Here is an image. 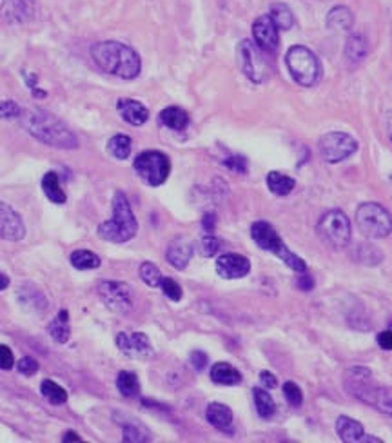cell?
Wrapping results in <instances>:
<instances>
[{
    "instance_id": "681fc988",
    "label": "cell",
    "mask_w": 392,
    "mask_h": 443,
    "mask_svg": "<svg viewBox=\"0 0 392 443\" xmlns=\"http://www.w3.org/2000/svg\"><path fill=\"white\" fill-rule=\"evenodd\" d=\"M298 287H300L301 291H311V289L314 287L313 276H309V275L300 276V280H298Z\"/></svg>"
},
{
    "instance_id": "4fadbf2b",
    "label": "cell",
    "mask_w": 392,
    "mask_h": 443,
    "mask_svg": "<svg viewBox=\"0 0 392 443\" xmlns=\"http://www.w3.org/2000/svg\"><path fill=\"white\" fill-rule=\"evenodd\" d=\"M117 347L122 355L133 359H149L155 355L149 338L144 333H118Z\"/></svg>"
},
{
    "instance_id": "cb8c5ba5",
    "label": "cell",
    "mask_w": 392,
    "mask_h": 443,
    "mask_svg": "<svg viewBox=\"0 0 392 443\" xmlns=\"http://www.w3.org/2000/svg\"><path fill=\"white\" fill-rule=\"evenodd\" d=\"M354 24V17H352V11L345 6H338V8H333L329 11V17H327V25L330 30L338 31H349Z\"/></svg>"
},
{
    "instance_id": "603a6c76",
    "label": "cell",
    "mask_w": 392,
    "mask_h": 443,
    "mask_svg": "<svg viewBox=\"0 0 392 443\" xmlns=\"http://www.w3.org/2000/svg\"><path fill=\"white\" fill-rule=\"evenodd\" d=\"M160 122L173 131H184L189 126V115L182 108L171 105V108H166L160 113Z\"/></svg>"
},
{
    "instance_id": "c3c4849f",
    "label": "cell",
    "mask_w": 392,
    "mask_h": 443,
    "mask_svg": "<svg viewBox=\"0 0 392 443\" xmlns=\"http://www.w3.org/2000/svg\"><path fill=\"white\" fill-rule=\"evenodd\" d=\"M202 224H204L205 233L213 234L214 233V227H217V217H214L213 213H207L204 217V220H202Z\"/></svg>"
},
{
    "instance_id": "f6af8a7d",
    "label": "cell",
    "mask_w": 392,
    "mask_h": 443,
    "mask_svg": "<svg viewBox=\"0 0 392 443\" xmlns=\"http://www.w3.org/2000/svg\"><path fill=\"white\" fill-rule=\"evenodd\" d=\"M189 362H191L192 369L195 371H204L205 365H207L209 358L204 351H192L191 356H189Z\"/></svg>"
},
{
    "instance_id": "9a60e30c",
    "label": "cell",
    "mask_w": 392,
    "mask_h": 443,
    "mask_svg": "<svg viewBox=\"0 0 392 443\" xmlns=\"http://www.w3.org/2000/svg\"><path fill=\"white\" fill-rule=\"evenodd\" d=\"M37 13L33 0H4L0 6V22L4 24H24Z\"/></svg>"
},
{
    "instance_id": "7dc6e473",
    "label": "cell",
    "mask_w": 392,
    "mask_h": 443,
    "mask_svg": "<svg viewBox=\"0 0 392 443\" xmlns=\"http://www.w3.org/2000/svg\"><path fill=\"white\" fill-rule=\"evenodd\" d=\"M378 343L385 351H392V330H384L378 335Z\"/></svg>"
},
{
    "instance_id": "52a82bcc",
    "label": "cell",
    "mask_w": 392,
    "mask_h": 443,
    "mask_svg": "<svg viewBox=\"0 0 392 443\" xmlns=\"http://www.w3.org/2000/svg\"><path fill=\"white\" fill-rule=\"evenodd\" d=\"M285 62H287L291 76L296 80L298 84L304 86V88H313L314 84H318V80H320L321 75V67L316 59V54L309 47L292 46L287 51Z\"/></svg>"
},
{
    "instance_id": "7bdbcfd3",
    "label": "cell",
    "mask_w": 392,
    "mask_h": 443,
    "mask_svg": "<svg viewBox=\"0 0 392 443\" xmlns=\"http://www.w3.org/2000/svg\"><path fill=\"white\" fill-rule=\"evenodd\" d=\"M149 438L144 436V432L134 425L124 427V442H147Z\"/></svg>"
},
{
    "instance_id": "b9f144b4",
    "label": "cell",
    "mask_w": 392,
    "mask_h": 443,
    "mask_svg": "<svg viewBox=\"0 0 392 443\" xmlns=\"http://www.w3.org/2000/svg\"><path fill=\"white\" fill-rule=\"evenodd\" d=\"M15 365V358L8 345H0V369L2 371H9Z\"/></svg>"
},
{
    "instance_id": "5b68a950",
    "label": "cell",
    "mask_w": 392,
    "mask_h": 443,
    "mask_svg": "<svg viewBox=\"0 0 392 443\" xmlns=\"http://www.w3.org/2000/svg\"><path fill=\"white\" fill-rule=\"evenodd\" d=\"M250 236L258 243V247H262L263 251L272 253L275 256H278L282 262H284L287 267H291L292 271L304 272L307 269L304 260L300 256H296L292 251H289V247L285 246L284 240L279 238V234L276 233L275 227L269 224V222H255L250 226Z\"/></svg>"
},
{
    "instance_id": "e0dca14e",
    "label": "cell",
    "mask_w": 392,
    "mask_h": 443,
    "mask_svg": "<svg viewBox=\"0 0 392 443\" xmlns=\"http://www.w3.org/2000/svg\"><path fill=\"white\" fill-rule=\"evenodd\" d=\"M250 262L246 256L238 255V253H226V255L218 256L217 260V272L226 278V280H236L249 275Z\"/></svg>"
},
{
    "instance_id": "816d5d0a",
    "label": "cell",
    "mask_w": 392,
    "mask_h": 443,
    "mask_svg": "<svg viewBox=\"0 0 392 443\" xmlns=\"http://www.w3.org/2000/svg\"><path fill=\"white\" fill-rule=\"evenodd\" d=\"M62 442H82V439L79 438V435H76V432H66V436L62 438Z\"/></svg>"
},
{
    "instance_id": "4dcf8cb0",
    "label": "cell",
    "mask_w": 392,
    "mask_h": 443,
    "mask_svg": "<svg viewBox=\"0 0 392 443\" xmlns=\"http://www.w3.org/2000/svg\"><path fill=\"white\" fill-rule=\"evenodd\" d=\"M117 387L120 391L122 396L133 398L140 393V381H138L137 374L129 371H122L117 378Z\"/></svg>"
},
{
    "instance_id": "277c9868",
    "label": "cell",
    "mask_w": 392,
    "mask_h": 443,
    "mask_svg": "<svg viewBox=\"0 0 392 443\" xmlns=\"http://www.w3.org/2000/svg\"><path fill=\"white\" fill-rule=\"evenodd\" d=\"M138 231L137 218H134L133 209H131L129 200L124 192L118 191L113 197V218L96 227V233L105 242L124 243L134 238Z\"/></svg>"
},
{
    "instance_id": "f5cc1de1",
    "label": "cell",
    "mask_w": 392,
    "mask_h": 443,
    "mask_svg": "<svg viewBox=\"0 0 392 443\" xmlns=\"http://www.w3.org/2000/svg\"><path fill=\"white\" fill-rule=\"evenodd\" d=\"M9 285V278L6 275H2V272H0V291H4L6 287H8Z\"/></svg>"
},
{
    "instance_id": "f907efd6",
    "label": "cell",
    "mask_w": 392,
    "mask_h": 443,
    "mask_svg": "<svg viewBox=\"0 0 392 443\" xmlns=\"http://www.w3.org/2000/svg\"><path fill=\"white\" fill-rule=\"evenodd\" d=\"M385 130H387V137L392 144V113L387 115V120H385Z\"/></svg>"
},
{
    "instance_id": "ba28073f",
    "label": "cell",
    "mask_w": 392,
    "mask_h": 443,
    "mask_svg": "<svg viewBox=\"0 0 392 443\" xmlns=\"http://www.w3.org/2000/svg\"><path fill=\"white\" fill-rule=\"evenodd\" d=\"M318 234L333 249H343L351 243V222L343 211L333 209L320 218Z\"/></svg>"
},
{
    "instance_id": "60d3db41",
    "label": "cell",
    "mask_w": 392,
    "mask_h": 443,
    "mask_svg": "<svg viewBox=\"0 0 392 443\" xmlns=\"http://www.w3.org/2000/svg\"><path fill=\"white\" fill-rule=\"evenodd\" d=\"M17 369H18V372H21V374H25V376H33V374H37V371H38L37 359L30 358V356H25V358H22L21 362L17 364Z\"/></svg>"
},
{
    "instance_id": "d6a6232c",
    "label": "cell",
    "mask_w": 392,
    "mask_h": 443,
    "mask_svg": "<svg viewBox=\"0 0 392 443\" xmlns=\"http://www.w3.org/2000/svg\"><path fill=\"white\" fill-rule=\"evenodd\" d=\"M71 264L75 269L80 271H89V269L100 267V258L95 255V253L88 251V249H79L71 255Z\"/></svg>"
},
{
    "instance_id": "8992f818",
    "label": "cell",
    "mask_w": 392,
    "mask_h": 443,
    "mask_svg": "<svg viewBox=\"0 0 392 443\" xmlns=\"http://www.w3.org/2000/svg\"><path fill=\"white\" fill-rule=\"evenodd\" d=\"M356 226L359 233L367 238H387L392 233V214L384 205L376 202H365L356 211Z\"/></svg>"
},
{
    "instance_id": "74e56055",
    "label": "cell",
    "mask_w": 392,
    "mask_h": 443,
    "mask_svg": "<svg viewBox=\"0 0 392 443\" xmlns=\"http://www.w3.org/2000/svg\"><path fill=\"white\" fill-rule=\"evenodd\" d=\"M160 289H162L163 294H166L169 300H173V301L182 300V287H180L175 280H171V278H162Z\"/></svg>"
},
{
    "instance_id": "2e32d148",
    "label": "cell",
    "mask_w": 392,
    "mask_h": 443,
    "mask_svg": "<svg viewBox=\"0 0 392 443\" xmlns=\"http://www.w3.org/2000/svg\"><path fill=\"white\" fill-rule=\"evenodd\" d=\"M253 38H255L256 46L260 50L267 51V53H272V51L278 50V28H276V24L269 15H262V17L256 18L255 24H253Z\"/></svg>"
},
{
    "instance_id": "5bb4252c",
    "label": "cell",
    "mask_w": 392,
    "mask_h": 443,
    "mask_svg": "<svg viewBox=\"0 0 392 443\" xmlns=\"http://www.w3.org/2000/svg\"><path fill=\"white\" fill-rule=\"evenodd\" d=\"M25 236V226L21 214L11 205L0 200V238L8 242H18Z\"/></svg>"
},
{
    "instance_id": "8d00e7d4",
    "label": "cell",
    "mask_w": 392,
    "mask_h": 443,
    "mask_svg": "<svg viewBox=\"0 0 392 443\" xmlns=\"http://www.w3.org/2000/svg\"><path fill=\"white\" fill-rule=\"evenodd\" d=\"M284 394H285V400L289 401V405L301 407V403H304V394H301V389L296 384H292V381H287V384L284 385Z\"/></svg>"
},
{
    "instance_id": "f35d334b",
    "label": "cell",
    "mask_w": 392,
    "mask_h": 443,
    "mask_svg": "<svg viewBox=\"0 0 392 443\" xmlns=\"http://www.w3.org/2000/svg\"><path fill=\"white\" fill-rule=\"evenodd\" d=\"M22 115V109L17 102L2 100L0 102V118H18Z\"/></svg>"
},
{
    "instance_id": "6da1fadb",
    "label": "cell",
    "mask_w": 392,
    "mask_h": 443,
    "mask_svg": "<svg viewBox=\"0 0 392 443\" xmlns=\"http://www.w3.org/2000/svg\"><path fill=\"white\" fill-rule=\"evenodd\" d=\"M22 126L38 142L46 144L50 147L57 149H76L79 140L73 134V131L54 117L53 113L46 109H28L24 115H21Z\"/></svg>"
},
{
    "instance_id": "ffe728a7",
    "label": "cell",
    "mask_w": 392,
    "mask_h": 443,
    "mask_svg": "<svg viewBox=\"0 0 392 443\" xmlns=\"http://www.w3.org/2000/svg\"><path fill=\"white\" fill-rule=\"evenodd\" d=\"M192 256V246L188 238H176L169 243L167 247V253H166V258L167 262L173 265L175 269L182 271V269L188 267L189 260Z\"/></svg>"
},
{
    "instance_id": "1f68e13d",
    "label": "cell",
    "mask_w": 392,
    "mask_h": 443,
    "mask_svg": "<svg viewBox=\"0 0 392 443\" xmlns=\"http://www.w3.org/2000/svg\"><path fill=\"white\" fill-rule=\"evenodd\" d=\"M67 322H69V314H67V311H60L59 318L50 323L47 330H50L51 338H53L54 342L66 343L67 340H69V326H67Z\"/></svg>"
},
{
    "instance_id": "d4e9b609",
    "label": "cell",
    "mask_w": 392,
    "mask_h": 443,
    "mask_svg": "<svg viewBox=\"0 0 392 443\" xmlns=\"http://www.w3.org/2000/svg\"><path fill=\"white\" fill-rule=\"evenodd\" d=\"M18 300H21L22 306L30 307V309L35 311H40V313H44V311L47 309V301L46 298H44V294H42L38 289L31 287V285H22V287L18 289Z\"/></svg>"
},
{
    "instance_id": "7a4b0ae2",
    "label": "cell",
    "mask_w": 392,
    "mask_h": 443,
    "mask_svg": "<svg viewBox=\"0 0 392 443\" xmlns=\"http://www.w3.org/2000/svg\"><path fill=\"white\" fill-rule=\"evenodd\" d=\"M91 57L102 71L118 76V79H137L142 69V62L137 51L115 40L95 44L91 47Z\"/></svg>"
},
{
    "instance_id": "f1b7e54d",
    "label": "cell",
    "mask_w": 392,
    "mask_h": 443,
    "mask_svg": "<svg viewBox=\"0 0 392 443\" xmlns=\"http://www.w3.org/2000/svg\"><path fill=\"white\" fill-rule=\"evenodd\" d=\"M269 17L272 18L278 30H291L292 24H294V15H292L291 8L287 4H282V2H276L271 6Z\"/></svg>"
},
{
    "instance_id": "44dd1931",
    "label": "cell",
    "mask_w": 392,
    "mask_h": 443,
    "mask_svg": "<svg viewBox=\"0 0 392 443\" xmlns=\"http://www.w3.org/2000/svg\"><path fill=\"white\" fill-rule=\"evenodd\" d=\"M336 432H338L340 439L345 443L362 442L363 435H365L362 423L349 418V416H340V418L336 420Z\"/></svg>"
},
{
    "instance_id": "ee69618b",
    "label": "cell",
    "mask_w": 392,
    "mask_h": 443,
    "mask_svg": "<svg viewBox=\"0 0 392 443\" xmlns=\"http://www.w3.org/2000/svg\"><path fill=\"white\" fill-rule=\"evenodd\" d=\"M224 163H226L231 171H236L240 173V175L247 173V160L243 159V156H229Z\"/></svg>"
},
{
    "instance_id": "ab89813d",
    "label": "cell",
    "mask_w": 392,
    "mask_h": 443,
    "mask_svg": "<svg viewBox=\"0 0 392 443\" xmlns=\"http://www.w3.org/2000/svg\"><path fill=\"white\" fill-rule=\"evenodd\" d=\"M200 249L202 255L209 258V256H214L220 251V242H218V238H214L213 234H207V236L200 242Z\"/></svg>"
},
{
    "instance_id": "e575fe53",
    "label": "cell",
    "mask_w": 392,
    "mask_h": 443,
    "mask_svg": "<svg viewBox=\"0 0 392 443\" xmlns=\"http://www.w3.org/2000/svg\"><path fill=\"white\" fill-rule=\"evenodd\" d=\"M131 138L125 137V134H115L111 140L108 142V149L109 153L118 160H125L129 159L131 155Z\"/></svg>"
},
{
    "instance_id": "836d02e7",
    "label": "cell",
    "mask_w": 392,
    "mask_h": 443,
    "mask_svg": "<svg viewBox=\"0 0 392 443\" xmlns=\"http://www.w3.org/2000/svg\"><path fill=\"white\" fill-rule=\"evenodd\" d=\"M42 396L46 398L50 403L53 405H62L67 401V393L64 391V387H60L59 384H54L53 380H44L40 385Z\"/></svg>"
},
{
    "instance_id": "9c48e42d",
    "label": "cell",
    "mask_w": 392,
    "mask_h": 443,
    "mask_svg": "<svg viewBox=\"0 0 392 443\" xmlns=\"http://www.w3.org/2000/svg\"><path fill=\"white\" fill-rule=\"evenodd\" d=\"M134 171L151 188H158L171 173V162L162 151H144L134 159Z\"/></svg>"
},
{
    "instance_id": "30bf717a",
    "label": "cell",
    "mask_w": 392,
    "mask_h": 443,
    "mask_svg": "<svg viewBox=\"0 0 392 443\" xmlns=\"http://www.w3.org/2000/svg\"><path fill=\"white\" fill-rule=\"evenodd\" d=\"M238 64L243 75L255 84L263 82L267 76V60L263 59V50L250 40H242L238 46Z\"/></svg>"
},
{
    "instance_id": "f546056e",
    "label": "cell",
    "mask_w": 392,
    "mask_h": 443,
    "mask_svg": "<svg viewBox=\"0 0 392 443\" xmlns=\"http://www.w3.org/2000/svg\"><path fill=\"white\" fill-rule=\"evenodd\" d=\"M365 54H367V42H365V38H363L362 35H352V37H349L345 46L347 60H349V62H359V60L365 59Z\"/></svg>"
},
{
    "instance_id": "484cf974",
    "label": "cell",
    "mask_w": 392,
    "mask_h": 443,
    "mask_svg": "<svg viewBox=\"0 0 392 443\" xmlns=\"http://www.w3.org/2000/svg\"><path fill=\"white\" fill-rule=\"evenodd\" d=\"M42 189H44L46 197L50 198L53 204H59V205L66 204L67 197H66V192L62 191V188H60V180L57 173L50 171L44 175V178H42Z\"/></svg>"
},
{
    "instance_id": "7402d4cb",
    "label": "cell",
    "mask_w": 392,
    "mask_h": 443,
    "mask_svg": "<svg viewBox=\"0 0 392 443\" xmlns=\"http://www.w3.org/2000/svg\"><path fill=\"white\" fill-rule=\"evenodd\" d=\"M211 380L218 385H238L242 381V374L227 362H218L211 369Z\"/></svg>"
},
{
    "instance_id": "d590c367",
    "label": "cell",
    "mask_w": 392,
    "mask_h": 443,
    "mask_svg": "<svg viewBox=\"0 0 392 443\" xmlns=\"http://www.w3.org/2000/svg\"><path fill=\"white\" fill-rule=\"evenodd\" d=\"M140 278H142L144 284H147L149 287H160L163 276L155 264L144 262V264L140 265Z\"/></svg>"
},
{
    "instance_id": "7c38bea8",
    "label": "cell",
    "mask_w": 392,
    "mask_h": 443,
    "mask_svg": "<svg viewBox=\"0 0 392 443\" xmlns=\"http://www.w3.org/2000/svg\"><path fill=\"white\" fill-rule=\"evenodd\" d=\"M98 297L108 306V309L118 314H127L133 309L131 289L124 282H100L98 284Z\"/></svg>"
},
{
    "instance_id": "83f0119b",
    "label": "cell",
    "mask_w": 392,
    "mask_h": 443,
    "mask_svg": "<svg viewBox=\"0 0 392 443\" xmlns=\"http://www.w3.org/2000/svg\"><path fill=\"white\" fill-rule=\"evenodd\" d=\"M253 396H255V405L260 416H262L263 420H271L276 414V403L271 398V394L265 389H258V387H256V389L253 391Z\"/></svg>"
},
{
    "instance_id": "bcb514c9",
    "label": "cell",
    "mask_w": 392,
    "mask_h": 443,
    "mask_svg": "<svg viewBox=\"0 0 392 443\" xmlns=\"http://www.w3.org/2000/svg\"><path fill=\"white\" fill-rule=\"evenodd\" d=\"M260 380H262L263 387H267V389H275L276 385H278V380H276V376L269 371L260 372Z\"/></svg>"
},
{
    "instance_id": "3957f363",
    "label": "cell",
    "mask_w": 392,
    "mask_h": 443,
    "mask_svg": "<svg viewBox=\"0 0 392 443\" xmlns=\"http://www.w3.org/2000/svg\"><path fill=\"white\" fill-rule=\"evenodd\" d=\"M347 393L359 401L392 416V393L378 387L372 380V372L365 367H352L345 374Z\"/></svg>"
},
{
    "instance_id": "ac0fdd59",
    "label": "cell",
    "mask_w": 392,
    "mask_h": 443,
    "mask_svg": "<svg viewBox=\"0 0 392 443\" xmlns=\"http://www.w3.org/2000/svg\"><path fill=\"white\" fill-rule=\"evenodd\" d=\"M205 418H207V422L220 432L234 435L233 410L227 405H224V403H211V405L207 407V410H205Z\"/></svg>"
},
{
    "instance_id": "d6986e66",
    "label": "cell",
    "mask_w": 392,
    "mask_h": 443,
    "mask_svg": "<svg viewBox=\"0 0 392 443\" xmlns=\"http://www.w3.org/2000/svg\"><path fill=\"white\" fill-rule=\"evenodd\" d=\"M117 109L118 113L122 115V118L127 124H131V126H142V124L147 122V118H149V111H147L146 105L142 102L133 100V98H122V100H118Z\"/></svg>"
},
{
    "instance_id": "8fae6325",
    "label": "cell",
    "mask_w": 392,
    "mask_h": 443,
    "mask_svg": "<svg viewBox=\"0 0 392 443\" xmlns=\"http://www.w3.org/2000/svg\"><path fill=\"white\" fill-rule=\"evenodd\" d=\"M358 149V142L351 134L340 133V131H333L320 138V153L323 160L329 163H338L354 155Z\"/></svg>"
},
{
    "instance_id": "4316f807",
    "label": "cell",
    "mask_w": 392,
    "mask_h": 443,
    "mask_svg": "<svg viewBox=\"0 0 392 443\" xmlns=\"http://www.w3.org/2000/svg\"><path fill=\"white\" fill-rule=\"evenodd\" d=\"M296 182L291 178V176L284 175V173L271 171L267 175V188L271 189L272 195H278V197H285L289 192L294 189Z\"/></svg>"
}]
</instances>
